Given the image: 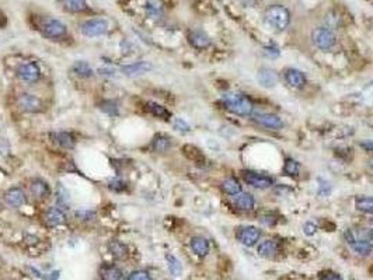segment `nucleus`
Wrapping results in <instances>:
<instances>
[{"instance_id": "nucleus-1", "label": "nucleus", "mask_w": 373, "mask_h": 280, "mask_svg": "<svg viewBox=\"0 0 373 280\" xmlns=\"http://www.w3.org/2000/svg\"><path fill=\"white\" fill-rule=\"evenodd\" d=\"M347 244L359 255H369L372 252L373 233L367 229L347 230L344 233Z\"/></svg>"}, {"instance_id": "nucleus-2", "label": "nucleus", "mask_w": 373, "mask_h": 280, "mask_svg": "<svg viewBox=\"0 0 373 280\" xmlns=\"http://www.w3.org/2000/svg\"><path fill=\"white\" fill-rule=\"evenodd\" d=\"M226 109L239 117H250L253 114V101L243 93H226L222 97Z\"/></svg>"}, {"instance_id": "nucleus-3", "label": "nucleus", "mask_w": 373, "mask_h": 280, "mask_svg": "<svg viewBox=\"0 0 373 280\" xmlns=\"http://www.w3.org/2000/svg\"><path fill=\"white\" fill-rule=\"evenodd\" d=\"M264 21L272 30L284 31L291 23V13L282 5H272L264 13Z\"/></svg>"}, {"instance_id": "nucleus-4", "label": "nucleus", "mask_w": 373, "mask_h": 280, "mask_svg": "<svg viewBox=\"0 0 373 280\" xmlns=\"http://www.w3.org/2000/svg\"><path fill=\"white\" fill-rule=\"evenodd\" d=\"M311 41L313 44L316 45L318 49L322 50H330L334 48L335 42H337V37L333 32L331 28H327V27H320V28H316L311 32Z\"/></svg>"}, {"instance_id": "nucleus-5", "label": "nucleus", "mask_w": 373, "mask_h": 280, "mask_svg": "<svg viewBox=\"0 0 373 280\" xmlns=\"http://www.w3.org/2000/svg\"><path fill=\"white\" fill-rule=\"evenodd\" d=\"M17 105L21 111L28 112V114H38L44 109V104L39 100L37 95L30 93L20 94L17 98Z\"/></svg>"}, {"instance_id": "nucleus-6", "label": "nucleus", "mask_w": 373, "mask_h": 280, "mask_svg": "<svg viewBox=\"0 0 373 280\" xmlns=\"http://www.w3.org/2000/svg\"><path fill=\"white\" fill-rule=\"evenodd\" d=\"M241 175H243V180L246 181L248 185L257 188V189H268V188H271L274 185V180L271 177L259 174V173H255V171L244 170Z\"/></svg>"}, {"instance_id": "nucleus-7", "label": "nucleus", "mask_w": 373, "mask_h": 280, "mask_svg": "<svg viewBox=\"0 0 373 280\" xmlns=\"http://www.w3.org/2000/svg\"><path fill=\"white\" fill-rule=\"evenodd\" d=\"M253 121L259 126L270 129V131H281L284 128V122L275 114H268V112H258L253 117Z\"/></svg>"}, {"instance_id": "nucleus-8", "label": "nucleus", "mask_w": 373, "mask_h": 280, "mask_svg": "<svg viewBox=\"0 0 373 280\" xmlns=\"http://www.w3.org/2000/svg\"><path fill=\"white\" fill-rule=\"evenodd\" d=\"M42 32L45 37L59 39L68 34V27L57 19H46L42 24Z\"/></svg>"}, {"instance_id": "nucleus-9", "label": "nucleus", "mask_w": 373, "mask_h": 280, "mask_svg": "<svg viewBox=\"0 0 373 280\" xmlns=\"http://www.w3.org/2000/svg\"><path fill=\"white\" fill-rule=\"evenodd\" d=\"M108 31V23L104 19H93L82 25L83 35L86 37H100Z\"/></svg>"}, {"instance_id": "nucleus-10", "label": "nucleus", "mask_w": 373, "mask_h": 280, "mask_svg": "<svg viewBox=\"0 0 373 280\" xmlns=\"http://www.w3.org/2000/svg\"><path fill=\"white\" fill-rule=\"evenodd\" d=\"M259 237H261V230H258L257 227H253V226L243 227L237 233V240L243 245H246V247H253V245H255V244L258 243Z\"/></svg>"}, {"instance_id": "nucleus-11", "label": "nucleus", "mask_w": 373, "mask_h": 280, "mask_svg": "<svg viewBox=\"0 0 373 280\" xmlns=\"http://www.w3.org/2000/svg\"><path fill=\"white\" fill-rule=\"evenodd\" d=\"M39 76H41L39 68L34 62H27L20 66L19 77L21 80L27 83H35L39 79Z\"/></svg>"}, {"instance_id": "nucleus-12", "label": "nucleus", "mask_w": 373, "mask_h": 280, "mask_svg": "<svg viewBox=\"0 0 373 280\" xmlns=\"http://www.w3.org/2000/svg\"><path fill=\"white\" fill-rule=\"evenodd\" d=\"M257 80H258V83L262 87L272 88L278 84V75L272 69L262 68L259 69L258 73H257Z\"/></svg>"}, {"instance_id": "nucleus-13", "label": "nucleus", "mask_w": 373, "mask_h": 280, "mask_svg": "<svg viewBox=\"0 0 373 280\" xmlns=\"http://www.w3.org/2000/svg\"><path fill=\"white\" fill-rule=\"evenodd\" d=\"M188 41L190 44L196 48V49H205L210 45V38L208 37L206 32H203L202 30H192L188 34Z\"/></svg>"}, {"instance_id": "nucleus-14", "label": "nucleus", "mask_w": 373, "mask_h": 280, "mask_svg": "<svg viewBox=\"0 0 373 280\" xmlns=\"http://www.w3.org/2000/svg\"><path fill=\"white\" fill-rule=\"evenodd\" d=\"M285 80L292 88H302L306 84V76L297 69H288L285 72Z\"/></svg>"}, {"instance_id": "nucleus-15", "label": "nucleus", "mask_w": 373, "mask_h": 280, "mask_svg": "<svg viewBox=\"0 0 373 280\" xmlns=\"http://www.w3.org/2000/svg\"><path fill=\"white\" fill-rule=\"evenodd\" d=\"M5 199H6L7 205L13 206V207H20V206L26 205L27 198L26 193L23 192L20 188H12L9 189L5 195Z\"/></svg>"}, {"instance_id": "nucleus-16", "label": "nucleus", "mask_w": 373, "mask_h": 280, "mask_svg": "<svg viewBox=\"0 0 373 280\" xmlns=\"http://www.w3.org/2000/svg\"><path fill=\"white\" fill-rule=\"evenodd\" d=\"M234 205L237 206L240 210H253L254 206H255V199L251 193L240 192L237 195H234Z\"/></svg>"}, {"instance_id": "nucleus-17", "label": "nucleus", "mask_w": 373, "mask_h": 280, "mask_svg": "<svg viewBox=\"0 0 373 280\" xmlns=\"http://www.w3.org/2000/svg\"><path fill=\"white\" fill-rule=\"evenodd\" d=\"M52 139H54V142L58 144V146H61L62 149H73L75 147V143H76V140H75V136L69 133V132H55V133H52Z\"/></svg>"}, {"instance_id": "nucleus-18", "label": "nucleus", "mask_w": 373, "mask_h": 280, "mask_svg": "<svg viewBox=\"0 0 373 280\" xmlns=\"http://www.w3.org/2000/svg\"><path fill=\"white\" fill-rule=\"evenodd\" d=\"M31 193L32 196H35L38 200H44L49 196L51 189L49 185L42 180H34L31 182Z\"/></svg>"}, {"instance_id": "nucleus-19", "label": "nucleus", "mask_w": 373, "mask_h": 280, "mask_svg": "<svg viewBox=\"0 0 373 280\" xmlns=\"http://www.w3.org/2000/svg\"><path fill=\"white\" fill-rule=\"evenodd\" d=\"M152 69V65L149 62H135L132 65H125L122 66L121 70L122 73L127 76H132V75H142V73H146Z\"/></svg>"}, {"instance_id": "nucleus-20", "label": "nucleus", "mask_w": 373, "mask_h": 280, "mask_svg": "<svg viewBox=\"0 0 373 280\" xmlns=\"http://www.w3.org/2000/svg\"><path fill=\"white\" fill-rule=\"evenodd\" d=\"M100 276L102 280H122L124 274L118 266L115 265H102L100 268Z\"/></svg>"}, {"instance_id": "nucleus-21", "label": "nucleus", "mask_w": 373, "mask_h": 280, "mask_svg": "<svg viewBox=\"0 0 373 280\" xmlns=\"http://www.w3.org/2000/svg\"><path fill=\"white\" fill-rule=\"evenodd\" d=\"M171 139L166 135H156L152 140V149L153 151H157V153H166L171 149Z\"/></svg>"}, {"instance_id": "nucleus-22", "label": "nucleus", "mask_w": 373, "mask_h": 280, "mask_svg": "<svg viewBox=\"0 0 373 280\" xmlns=\"http://www.w3.org/2000/svg\"><path fill=\"white\" fill-rule=\"evenodd\" d=\"M45 218H46V221L51 224L52 227L61 226V224H64L66 221L65 213L61 209H58V207H49L46 214H45Z\"/></svg>"}, {"instance_id": "nucleus-23", "label": "nucleus", "mask_w": 373, "mask_h": 280, "mask_svg": "<svg viewBox=\"0 0 373 280\" xmlns=\"http://www.w3.org/2000/svg\"><path fill=\"white\" fill-rule=\"evenodd\" d=\"M145 9L152 20H160L163 17V6L158 0H147Z\"/></svg>"}, {"instance_id": "nucleus-24", "label": "nucleus", "mask_w": 373, "mask_h": 280, "mask_svg": "<svg viewBox=\"0 0 373 280\" xmlns=\"http://www.w3.org/2000/svg\"><path fill=\"white\" fill-rule=\"evenodd\" d=\"M191 248L198 256H205L209 252V243L203 237H194L191 240Z\"/></svg>"}, {"instance_id": "nucleus-25", "label": "nucleus", "mask_w": 373, "mask_h": 280, "mask_svg": "<svg viewBox=\"0 0 373 280\" xmlns=\"http://www.w3.org/2000/svg\"><path fill=\"white\" fill-rule=\"evenodd\" d=\"M146 108H147V111L152 114L153 117H156V118H160V119H170L171 114L170 111L166 108V106L160 105L157 102H153V101H149L147 104H146Z\"/></svg>"}, {"instance_id": "nucleus-26", "label": "nucleus", "mask_w": 373, "mask_h": 280, "mask_svg": "<svg viewBox=\"0 0 373 280\" xmlns=\"http://www.w3.org/2000/svg\"><path fill=\"white\" fill-rule=\"evenodd\" d=\"M278 252V244L272 240H267L258 247V255L262 258H272Z\"/></svg>"}, {"instance_id": "nucleus-27", "label": "nucleus", "mask_w": 373, "mask_h": 280, "mask_svg": "<svg viewBox=\"0 0 373 280\" xmlns=\"http://www.w3.org/2000/svg\"><path fill=\"white\" fill-rule=\"evenodd\" d=\"M222 189H223V192L228 193V195H237V193L241 192V185L239 181L236 180V178H226V180L222 182Z\"/></svg>"}, {"instance_id": "nucleus-28", "label": "nucleus", "mask_w": 373, "mask_h": 280, "mask_svg": "<svg viewBox=\"0 0 373 280\" xmlns=\"http://www.w3.org/2000/svg\"><path fill=\"white\" fill-rule=\"evenodd\" d=\"M73 72L79 77H83V79H89V77H93V75H94V70L91 69V66L87 62H83V61H79V62L73 65Z\"/></svg>"}, {"instance_id": "nucleus-29", "label": "nucleus", "mask_w": 373, "mask_h": 280, "mask_svg": "<svg viewBox=\"0 0 373 280\" xmlns=\"http://www.w3.org/2000/svg\"><path fill=\"white\" fill-rule=\"evenodd\" d=\"M355 206L360 212L373 214V198H370V196H360V198H358L356 202H355Z\"/></svg>"}, {"instance_id": "nucleus-30", "label": "nucleus", "mask_w": 373, "mask_h": 280, "mask_svg": "<svg viewBox=\"0 0 373 280\" xmlns=\"http://www.w3.org/2000/svg\"><path fill=\"white\" fill-rule=\"evenodd\" d=\"M108 248H110V252H111L115 258H118V259L125 258L128 254L127 247H125L122 243H120V241H113V243H110Z\"/></svg>"}, {"instance_id": "nucleus-31", "label": "nucleus", "mask_w": 373, "mask_h": 280, "mask_svg": "<svg viewBox=\"0 0 373 280\" xmlns=\"http://www.w3.org/2000/svg\"><path fill=\"white\" fill-rule=\"evenodd\" d=\"M166 259H167V265H169L170 273L173 274V276H180V274L183 273V265H181V262L178 261L176 256L167 255L166 256Z\"/></svg>"}, {"instance_id": "nucleus-32", "label": "nucleus", "mask_w": 373, "mask_h": 280, "mask_svg": "<svg viewBox=\"0 0 373 280\" xmlns=\"http://www.w3.org/2000/svg\"><path fill=\"white\" fill-rule=\"evenodd\" d=\"M65 7L72 13H80L86 10V0H64Z\"/></svg>"}, {"instance_id": "nucleus-33", "label": "nucleus", "mask_w": 373, "mask_h": 280, "mask_svg": "<svg viewBox=\"0 0 373 280\" xmlns=\"http://www.w3.org/2000/svg\"><path fill=\"white\" fill-rule=\"evenodd\" d=\"M300 171V165L299 162L295 161L293 158H288L284 164V173L289 177H296Z\"/></svg>"}, {"instance_id": "nucleus-34", "label": "nucleus", "mask_w": 373, "mask_h": 280, "mask_svg": "<svg viewBox=\"0 0 373 280\" xmlns=\"http://www.w3.org/2000/svg\"><path fill=\"white\" fill-rule=\"evenodd\" d=\"M100 109H101L102 112H105L107 115H110V117H117L120 112H118V106H117V104H115L114 101H102L101 104H100Z\"/></svg>"}, {"instance_id": "nucleus-35", "label": "nucleus", "mask_w": 373, "mask_h": 280, "mask_svg": "<svg viewBox=\"0 0 373 280\" xmlns=\"http://www.w3.org/2000/svg\"><path fill=\"white\" fill-rule=\"evenodd\" d=\"M184 153H185V156L191 158L192 161H199V160H202L203 156L201 154V151L196 149V147H192V146H185L184 147Z\"/></svg>"}, {"instance_id": "nucleus-36", "label": "nucleus", "mask_w": 373, "mask_h": 280, "mask_svg": "<svg viewBox=\"0 0 373 280\" xmlns=\"http://www.w3.org/2000/svg\"><path fill=\"white\" fill-rule=\"evenodd\" d=\"M58 203L61 206H64V207L69 206L70 203L69 192L64 187H59V189H58Z\"/></svg>"}, {"instance_id": "nucleus-37", "label": "nucleus", "mask_w": 373, "mask_h": 280, "mask_svg": "<svg viewBox=\"0 0 373 280\" xmlns=\"http://www.w3.org/2000/svg\"><path fill=\"white\" fill-rule=\"evenodd\" d=\"M174 128H176L178 132H181V133H188V132L191 131L190 125L187 124V122L181 118L174 119Z\"/></svg>"}, {"instance_id": "nucleus-38", "label": "nucleus", "mask_w": 373, "mask_h": 280, "mask_svg": "<svg viewBox=\"0 0 373 280\" xmlns=\"http://www.w3.org/2000/svg\"><path fill=\"white\" fill-rule=\"evenodd\" d=\"M76 217L82 218V220H86V221H89V220H94L95 212L89 210V209H80V210H77L76 212Z\"/></svg>"}, {"instance_id": "nucleus-39", "label": "nucleus", "mask_w": 373, "mask_h": 280, "mask_svg": "<svg viewBox=\"0 0 373 280\" xmlns=\"http://www.w3.org/2000/svg\"><path fill=\"white\" fill-rule=\"evenodd\" d=\"M128 280H150V276L146 273V272L138 270V272H133V273L129 274Z\"/></svg>"}, {"instance_id": "nucleus-40", "label": "nucleus", "mask_w": 373, "mask_h": 280, "mask_svg": "<svg viewBox=\"0 0 373 280\" xmlns=\"http://www.w3.org/2000/svg\"><path fill=\"white\" fill-rule=\"evenodd\" d=\"M264 53H265L268 58L275 59V58H278L279 56V49L277 46H265V48H264Z\"/></svg>"}, {"instance_id": "nucleus-41", "label": "nucleus", "mask_w": 373, "mask_h": 280, "mask_svg": "<svg viewBox=\"0 0 373 280\" xmlns=\"http://www.w3.org/2000/svg\"><path fill=\"white\" fill-rule=\"evenodd\" d=\"M303 231H304V234H306V236H314V234H316V231H317V227L313 223L307 221V223L303 226Z\"/></svg>"}, {"instance_id": "nucleus-42", "label": "nucleus", "mask_w": 373, "mask_h": 280, "mask_svg": "<svg viewBox=\"0 0 373 280\" xmlns=\"http://www.w3.org/2000/svg\"><path fill=\"white\" fill-rule=\"evenodd\" d=\"M110 188H111L113 191H118V192H121V191L125 189V184H124L122 181H113V182L110 184Z\"/></svg>"}, {"instance_id": "nucleus-43", "label": "nucleus", "mask_w": 373, "mask_h": 280, "mask_svg": "<svg viewBox=\"0 0 373 280\" xmlns=\"http://www.w3.org/2000/svg\"><path fill=\"white\" fill-rule=\"evenodd\" d=\"M360 147L365 149L366 151H373V140H363V142H360Z\"/></svg>"}, {"instance_id": "nucleus-44", "label": "nucleus", "mask_w": 373, "mask_h": 280, "mask_svg": "<svg viewBox=\"0 0 373 280\" xmlns=\"http://www.w3.org/2000/svg\"><path fill=\"white\" fill-rule=\"evenodd\" d=\"M322 280H342L340 274H329V276H324Z\"/></svg>"}, {"instance_id": "nucleus-45", "label": "nucleus", "mask_w": 373, "mask_h": 280, "mask_svg": "<svg viewBox=\"0 0 373 280\" xmlns=\"http://www.w3.org/2000/svg\"><path fill=\"white\" fill-rule=\"evenodd\" d=\"M367 167L370 168V170L373 171V157H372V158H369V160H367Z\"/></svg>"}, {"instance_id": "nucleus-46", "label": "nucleus", "mask_w": 373, "mask_h": 280, "mask_svg": "<svg viewBox=\"0 0 373 280\" xmlns=\"http://www.w3.org/2000/svg\"><path fill=\"white\" fill-rule=\"evenodd\" d=\"M370 224H372V226H373V217H372V220H370Z\"/></svg>"}]
</instances>
